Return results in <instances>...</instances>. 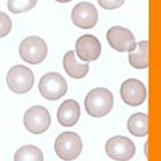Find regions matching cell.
<instances>
[{"mask_svg":"<svg viewBox=\"0 0 161 161\" xmlns=\"http://www.w3.org/2000/svg\"><path fill=\"white\" fill-rule=\"evenodd\" d=\"M113 94L105 87L93 89L85 98V109L92 117H103L113 108Z\"/></svg>","mask_w":161,"mask_h":161,"instance_id":"obj_1","label":"cell"},{"mask_svg":"<svg viewBox=\"0 0 161 161\" xmlns=\"http://www.w3.org/2000/svg\"><path fill=\"white\" fill-rule=\"evenodd\" d=\"M55 152L59 158L64 161L75 160L82 152V140L74 132H64L55 141Z\"/></svg>","mask_w":161,"mask_h":161,"instance_id":"obj_2","label":"cell"},{"mask_svg":"<svg viewBox=\"0 0 161 161\" xmlns=\"http://www.w3.org/2000/svg\"><path fill=\"white\" fill-rule=\"evenodd\" d=\"M34 73L26 66L16 64L7 73V85L11 92L16 94H24L34 86Z\"/></svg>","mask_w":161,"mask_h":161,"instance_id":"obj_3","label":"cell"},{"mask_svg":"<svg viewBox=\"0 0 161 161\" xmlns=\"http://www.w3.org/2000/svg\"><path fill=\"white\" fill-rule=\"evenodd\" d=\"M19 55L27 63L38 64L47 57V44L39 36H28L20 43Z\"/></svg>","mask_w":161,"mask_h":161,"instance_id":"obj_4","label":"cell"},{"mask_svg":"<svg viewBox=\"0 0 161 161\" xmlns=\"http://www.w3.org/2000/svg\"><path fill=\"white\" fill-rule=\"evenodd\" d=\"M39 92L43 98L57 101L67 93V82L58 73H48L40 78Z\"/></svg>","mask_w":161,"mask_h":161,"instance_id":"obj_5","label":"cell"},{"mask_svg":"<svg viewBox=\"0 0 161 161\" xmlns=\"http://www.w3.org/2000/svg\"><path fill=\"white\" fill-rule=\"evenodd\" d=\"M105 152L112 160L115 161H129L136 153V147L132 140L124 136H114L108 140L105 145Z\"/></svg>","mask_w":161,"mask_h":161,"instance_id":"obj_6","label":"cell"},{"mask_svg":"<svg viewBox=\"0 0 161 161\" xmlns=\"http://www.w3.org/2000/svg\"><path fill=\"white\" fill-rule=\"evenodd\" d=\"M51 124L48 110L44 106H32L24 114V126L32 134H42L48 129Z\"/></svg>","mask_w":161,"mask_h":161,"instance_id":"obj_7","label":"cell"},{"mask_svg":"<svg viewBox=\"0 0 161 161\" xmlns=\"http://www.w3.org/2000/svg\"><path fill=\"white\" fill-rule=\"evenodd\" d=\"M106 39L112 48L119 53H130L136 47V39L133 32L121 26H114L110 28L106 34Z\"/></svg>","mask_w":161,"mask_h":161,"instance_id":"obj_8","label":"cell"},{"mask_svg":"<svg viewBox=\"0 0 161 161\" xmlns=\"http://www.w3.org/2000/svg\"><path fill=\"white\" fill-rule=\"evenodd\" d=\"M73 23L79 28L87 30L93 28L98 22V12L92 3L80 2L73 8L71 11Z\"/></svg>","mask_w":161,"mask_h":161,"instance_id":"obj_9","label":"cell"},{"mask_svg":"<svg viewBox=\"0 0 161 161\" xmlns=\"http://www.w3.org/2000/svg\"><path fill=\"white\" fill-rule=\"evenodd\" d=\"M121 98L129 106H140L147 98V87L136 78L126 79L121 86Z\"/></svg>","mask_w":161,"mask_h":161,"instance_id":"obj_10","label":"cell"},{"mask_svg":"<svg viewBox=\"0 0 161 161\" xmlns=\"http://www.w3.org/2000/svg\"><path fill=\"white\" fill-rule=\"evenodd\" d=\"M75 53L83 63L94 62L101 55V43L94 35H82L75 43Z\"/></svg>","mask_w":161,"mask_h":161,"instance_id":"obj_11","label":"cell"},{"mask_svg":"<svg viewBox=\"0 0 161 161\" xmlns=\"http://www.w3.org/2000/svg\"><path fill=\"white\" fill-rule=\"evenodd\" d=\"M80 115V108L77 101L74 99H67L60 105L57 113L58 122L62 126H73L78 122Z\"/></svg>","mask_w":161,"mask_h":161,"instance_id":"obj_12","label":"cell"},{"mask_svg":"<svg viewBox=\"0 0 161 161\" xmlns=\"http://www.w3.org/2000/svg\"><path fill=\"white\" fill-rule=\"evenodd\" d=\"M129 63L134 69H147L149 66V42L141 40L136 43L133 51L129 53Z\"/></svg>","mask_w":161,"mask_h":161,"instance_id":"obj_13","label":"cell"},{"mask_svg":"<svg viewBox=\"0 0 161 161\" xmlns=\"http://www.w3.org/2000/svg\"><path fill=\"white\" fill-rule=\"evenodd\" d=\"M63 67L66 70V73L71 78L80 79L86 77L89 73V64L87 63H80L75 58V51H69L63 58Z\"/></svg>","mask_w":161,"mask_h":161,"instance_id":"obj_14","label":"cell"},{"mask_svg":"<svg viewBox=\"0 0 161 161\" xmlns=\"http://www.w3.org/2000/svg\"><path fill=\"white\" fill-rule=\"evenodd\" d=\"M128 129L136 137H145L149 130L148 115L145 113H134L128 121Z\"/></svg>","mask_w":161,"mask_h":161,"instance_id":"obj_15","label":"cell"},{"mask_svg":"<svg viewBox=\"0 0 161 161\" xmlns=\"http://www.w3.org/2000/svg\"><path fill=\"white\" fill-rule=\"evenodd\" d=\"M14 161H43V153L35 145H24L16 150Z\"/></svg>","mask_w":161,"mask_h":161,"instance_id":"obj_16","label":"cell"},{"mask_svg":"<svg viewBox=\"0 0 161 161\" xmlns=\"http://www.w3.org/2000/svg\"><path fill=\"white\" fill-rule=\"evenodd\" d=\"M38 0H8V9L14 14H22L32 9Z\"/></svg>","mask_w":161,"mask_h":161,"instance_id":"obj_17","label":"cell"},{"mask_svg":"<svg viewBox=\"0 0 161 161\" xmlns=\"http://www.w3.org/2000/svg\"><path fill=\"white\" fill-rule=\"evenodd\" d=\"M12 28V22L9 16L4 12H0V38H4L11 32Z\"/></svg>","mask_w":161,"mask_h":161,"instance_id":"obj_18","label":"cell"},{"mask_svg":"<svg viewBox=\"0 0 161 161\" xmlns=\"http://www.w3.org/2000/svg\"><path fill=\"white\" fill-rule=\"evenodd\" d=\"M125 0H98L99 6L105 9H115L124 4Z\"/></svg>","mask_w":161,"mask_h":161,"instance_id":"obj_19","label":"cell"},{"mask_svg":"<svg viewBox=\"0 0 161 161\" xmlns=\"http://www.w3.org/2000/svg\"><path fill=\"white\" fill-rule=\"evenodd\" d=\"M55 2H59V3H69V2H71V0H55Z\"/></svg>","mask_w":161,"mask_h":161,"instance_id":"obj_20","label":"cell"}]
</instances>
